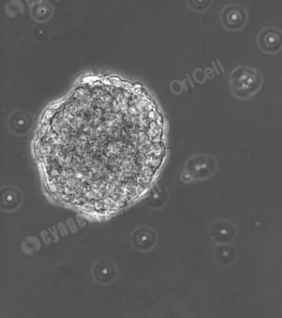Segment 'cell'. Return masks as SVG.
<instances>
[{"label": "cell", "mask_w": 282, "mask_h": 318, "mask_svg": "<svg viewBox=\"0 0 282 318\" xmlns=\"http://www.w3.org/2000/svg\"><path fill=\"white\" fill-rule=\"evenodd\" d=\"M256 41L262 52L276 55L282 50V31L277 27H265L258 33Z\"/></svg>", "instance_id": "3957f363"}, {"label": "cell", "mask_w": 282, "mask_h": 318, "mask_svg": "<svg viewBox=\"0 0 282 318\" xmlns=\"http://www.w3.org/2000/svg\"><path fill=\"white\" fill-rule=\"evenodd\" d=\"M221 23L227 31H238L242 30L247 22V14L243 8H227L221 14Z\"/></svg>", "instance_id": "277c9868"}, {"label": "cell", "mask_w": 282, "mask_h": 318, "mask_svg": "<svg viewBox=\"0 0 282 318\" xmlns=\"http://www.w3.org/2000/svg\"><path fill=\"white\" fill-rule=\"evenodd\" d=\"M165 123L140 85L85 78L45 113L34 142L45 192L58 204L105 219L135 203L166 156Z\"/></svg>", "instance_id": "6da1fadb"}, {"label": "cell", "mask_w": 282, "mask_h": 318, "mask_svg": "<svg viewBox=\"0 0 282 318\" xmlns=\"http://www.w3.org/2000/svg\"><path fill=\"white\" fill-rule=\"evenodd\" d=\"M263 83L262 75L250 66H238L229 75L230 91L239 99H248L259 91Z\"/></svg>", "instance_id": "7a4b0ae2"}]
</instances>
